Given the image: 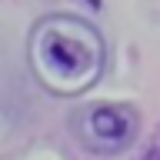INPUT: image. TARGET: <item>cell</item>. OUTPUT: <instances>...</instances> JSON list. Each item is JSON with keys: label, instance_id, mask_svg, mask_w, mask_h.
Segmentation results:
<instances>
[{"label": "cell", "instance_id": "cell-1", "mask_svg": "<svg viewBox=\"0 0 160 160\" xmlns=\"http://www.w3.org/2000/svg\"><path fill=\"white\" fill-rule=\"evenodd\" d=\"M97 33L70 17L43 20L33 33V67L40 80L57 93H77L90 87L100 73Z\"/></svg>", "mask_w": 160, "mask_h": 160}]
</instances>
